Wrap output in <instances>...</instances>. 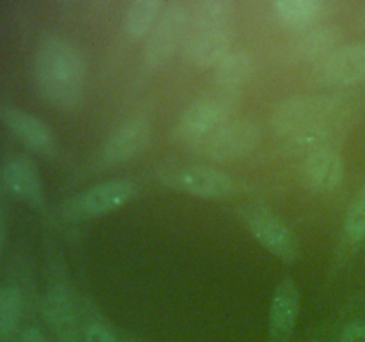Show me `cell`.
Returning a JSON list of instances; mask_svg holds the SVG:
<instances>
[{
  "label": "cell",
  "instance_id": "obj_1",
  "mask_svg": "<svg viewBox=\"0 0 365 342\" xmlns=\"http://www.w3.org/2000/svg\"><path fill=\"white\" fill-rule=\"evenodd\" d=\"M88 66L82 50L61 36L43 39L34 53V81L43 98L59 109H73L86 88Z\"/></svg>",
  "mask_w": 365,
  "mask_h": 342
},
{
  "label": "cell",
  "instance_id": "obj_2",
  "mask_svg": "<svg viewBox=\"0 0 365 342\" xmlns=\"http://www.w3.org/2000/svg\"><path fill=\"white\" fill-rule=\"evenodd\" d=\"M341 113V103L330 96H292L274 109L271 125L280 138L312 145L327 139Z\"/></svg>",
  "mask_w": 365,
  "mask_h": 342
},
{
  "label": "cell",
  "instance_id": "obj_3",
  "mask_svg": "<svg viewBox=\"0 0 365 342\" xmlns=\"http://www.w3.org/2000/svg\"><path fill=\"white\" fill-rule=\"evenodd\" d=\"M189 16H191L189 2L166 4L155 27L146 38L143 59L148 70L164 66L173 57L178 46L185 41L189 31Z\"/></svg>",
  "mask_w": 365,
  "mask_h": 342
},
{
  "label": "cell",
  "instance_id": "obj_4",
  "mask_svg": "<svg viewBox=\"0 0 365 342\" xmlns=\"http://www.w3.org/2000/svg\"><path fill=\"white\" fill-rule=\"evenodd\" d=\"M160 180L168 187L196 198H228L235 191V182L230 175L202 164L168 166L160 171Z\"/></svg>",
  "mask_w": 365,
  "mask_h": 342
},
{
  "label": "cell",
  "instance_id": "obj_5",
  "mask_svg": "<svg viewBox=\"0 0 365 342\" xmlns=\"http://www.w3.org/2000/svg\"><path fill=\"white\" fill-rule=\"evenodd\" d=\"M262 132L252 120H230L227 125L198 142V150L205 157L220 162L241 159L260 145Z\"/></svg>",
  "mask_w": 365,
  "mask_h": 342
},
{
  "label": "cell",
  "instance_id": "obj_6",
  "mask_svg": "<svg viewBox=\"0 0 365 342\" xmlns=\"http://www.w3.org/2000/svg\"><path fill=\"white\" fill-rule=\"evenodd\" d=\"M246 227L262 248L285 262H294L299 255L298 239L291 228L264 207H248L242 212Z\"/></svg>",
  "mask_w": 365,
  "mask_h": 342
},
{
  "label": "cell",
  "instance_id": "obj_7",
  "mask_svg": "<svg viewBox=\"0 0 365 342\" xmlns=\"http://www.w3.org/2000/svg\"><path fill=\"white\" fill-rule=\"evenodd\" d=\"M230 116L232 100L227 96H207L196 100L184 110L177 125V132L180 139L198 145L227 125Z\"/></svg>",
  "mask_w": 365,
  "mask_h": 342
},
{
  "label": "cell",
  "instance_id": "obj_8",
  "mask_svg": "<svg viewBox=\"0 0 365 342\" xmlns=\"http://www.w3.org/2000/svg\"><path fill=\"white\" fill-rule=\"evenodd\" d=\"M134 195L135 184L132 180L103 182L73 196L64 207V212L70 217L106 216L130 202Z\"/></svg>",
  "mask_w": 365,
  "mask_h": 342
},
{
  "label": "cell",
  "instance_id": "obj_9",
  "mask_svg": "<svg viewBox=\"0 0 365 342\" xmlns=\"http://www.w3.org/2000/svg\"><path fill=\"white\" fill-rule=\"evenodd\" d=\"M0 184L14 198L32 209L45 207V187L34 160L27 155H14L0 167Z\"/></svg>",
  "mask_w": 365,
  "mask_h": 342
},
{
  "label": "cell",
  "instance_id": "obj_10",
  "mask_svg": "<svg viewBox=\"0 0 365 342\" xmlns=\"http://www.w3.org/2000/svg\"><path fill=\"white\" fill-rule=\"evenodd\" d=\"M152 138V125L145 116H132L121 121L106 139L102 159L109 164H120L134 159L148 146Z\"/></svg>",
  "mask_w": 365,
  "mask_h": 342
},
{
  "label": "cell",
  "instance_id": "obj_11",
  "mask_svg": "<svg viewBox=\"0 0 365 342\" xmlns=\"http://www.w3.org/2000/svg\"><path fill=\"white\" fill-rule=\"evenodd\" d=\"M0 121L34 152L41 155H53L56 153V139L52 130L43 120L27 110L14 107L11 103L0 102Z\"/></svg>",
  "mask_w": 365,
  "mask_h": 342
},
{
  "label": "cell",
  "instance_id": "obj_12",
  "mask_svg": "<svg viewBox=\"0 0 365 342\" xmlns=\"http://www.w3.org/2000/svg\"><path fill=\"white\" fill-rule=\"evenodd\" d=\"M299 314V289L291 276L282 278L271 301L266 342H289Z\"/></svg>",
  "mask_w": 365,
  "mask_h": 342
},
{
  "label": "cell",
  "instance_id": "obj_13",
  "mask_svg": "<svg viewBox=\"0 0 365 342\" xmlns=\"http://www.w3.org/2000/svg\"><path fill=\"white\" fill-rule=\"evenodd\" d=\"M317 75L323 82L334 86H351L365 81V43L335 50L317 66Z\"/></svg>",
  "mask_w": 365,
  "mask_h": 342
},
{
  "label": "cell",
  "instance_id": "obj_14",
  "mask_svg": "<svg viewBox=\"0 0 365 342\" xmlns=\"http://www.w3.org/2000/svg\"><path fill=\"white\" fill-rule=\"evenodd\" d=\"M303 173L310 187L316 191H334L344 180V159L331 146H316L307 155Z\"/></svg>",
  "mask_w": 365,
  "mask_h": 342
},
{
  "label": "cell",
  "instance_id": "obj_15",
  "mask_svg": "<svg viewBox=\"0 0 365 342\" xmlns=\"http://www.w3.org/2000/svg\"><path fill=\"white\" fill-rule=\"evenodd\" d=\"M185 56L192 64L202 68H216L232 52L230 28L225 31L187 32L184 41Z\"/></svg>",
  "mask_w": 365,
  "mask_h": 342
},
{
  "label": "cell",
  "instance_id": "obj_16",
  "mask_svg": "<svg viewBox=\"0 0 365 342\" xmlns=\"http://www.w3.org/2000/svg\"><path fill=\"white\" fill-rule=\"evenodd\" d=\"M45 319L59 342H78V321L75 306L68 292L61 287L50 289L43 303Z\"/></svg>",
  "mask_w": 365,
  "mask_h": 342
},
{
  "label": "cell",
  "instance_id": "obj_17",
  "mask_svg": "<svg viewBox=\"0 0 365 342\" xmlns=\"http://www.w3.org/2000/svg\"><path fill=\"white\" fill-rule=\"evenodd\" d=\"M235 6L230 0H202L191 4L187 32L225 31L230 27Z\"/></svg>",
  "mask_w": 365,
  "mask_h": 342
},
{
  "label": "cell",
  "instance_id": "obj_18",
  "mask_svg": "<svg viewBox=\"0 0 365 342\" xmlns=\"http://www.w3.org/2000/svg\"><path fill=\"white\" fill-rule=\"evenodd\" d=\"M273 9L284 27L303 32L314 27L323 13L324 4L319 0H277Z\"/></svg>",
  "mask_w": 365,
  "mask_h": 342
},
{
  "label": "cell",
  "instance_id": "obj_19",
  "mask_svg": "<svg viewBox=\"0 0 365 342\" xmlns=\"http://www.w3.org/2000/svg\"><path fill=\"white\" fill-rule=\"evenodd\" d=\"M164 7H166V2L163 0H134L125 9L123 31L134 39H141L145 36L148 38L163 14Z\"/></svg>",
  "mask_w": 365,
  "mask_h": 342
},
{
  "label": "cell",
  "instance_id": "obj_20",
  "mask_svg": "<svg viewBox=\"0 0 365 342\" xmlns=\"http://www.w3.org/2000/svg\"><path fill=\"white\" fill-rule=\"evenodd\" d=\"M337 50V36L331 28L310 27L296 39V52L303 61L316 63L319 66Z\"/></svg>",
  "mask_w": 365,
  "mask_h": 342
},
{
  "label": "cell",
  "instance_id": "obj_21",
  "mask_svg": "<svg viewBox=\"0 0 365 342\" xmlns=\"http://www.w3.org/2000/svg\"><path fill=\"white\" fill-rule=\"evenodd\" d=\"M255 63L248 52H230L216 66V82L225 91H234L252 78Z\"/></svg>",
  "mask_w": 365,
  "mask_h": 342
},
{
  "label": "cell",
  "instance_id": "obj_22",
  "mask_svg": "<svg viewBox=\"0 0 365 342\" xmlns=\"http://www.w3.org/2000/svg\"><path fill=\"white\" fill-rule=\"evenodd\" d=\"M24 299L18 289L0 287V338H6L21 317Z\"/></svg>",
  "mask_w": 365,
  "mask_h": 342
},
{
  "label": "cell",
  "instance_id": "obj_23",
  "mask_svg": "<svg viewBox=\"0 0 365 342\" xmlns=\"http://www.w3.org/2000/svg\"><path fill=\"white\" fill-rule=\"evenodd\" d=\"M344 230L353 241H360L365 237V185L353 198L351 205L346 212Z\"/></svg>",
  "mask_w": 365,
  "mask_h": 342
},
{
  "label": "cell",
  "instance_id": "obj_24",
  "mask_svg": "<svg viewBox=\"0 0 365 342\" xmlns=\"http://www.w3.org/2000/svg\"><path fill=\"white\" fill-rule=\"evenodd\" d=\"M84 342H116V338L113 337L109 330H106L100 324H91V326L86 328Z\"/></svg>",
  "mask_w": 365,
  "mask_h": 342
},
{
  "label": "cell",
  "instance_id": "obj_25",
  "mask_svg": "<svg viewBox=\"0 0 365 342\" xmlns=\"http://www.w3.org/2000/svg\"><path fill=\"white\" fill-rule=\"evenodd\" d=\"M341 342H365V323H351L344 328Z\"/></svg>",
  "mask_w": 365,
  "mask_h": 342
},
{
  "label": "cell",
  "instance_id": "obj_26",
  "mask_svg": "<svg viewBox=\"0 0 365 342\" xmlns=\"http://www.w3.org/2000/svg\"><path fill=\"white\" fill-rule=\"evenodd\" d=\"M20 342H50V341L46 338V335L43 333L41 330H38V328L34 326H29L21 331Z\"/></svg>",
  "mask_w": 365,
  "mask_h": 342
},
{
  "label": "cell",
  "instance_id": "obj_27",
  "mask_svg": "<svg viewBox=\"0 0 365 342\" xmlns=\"http://www.w3.org/2000/svg\"><path fill=\"white\" fill-rule=\"evenodd\" d=\"M6 234H7V217H6V209H4V203L0 202V256H2L4 244H6Z\"/></svg>",
  "mask_w": 365,
  "mask_h": 342
}]
</instances>
